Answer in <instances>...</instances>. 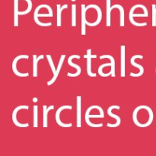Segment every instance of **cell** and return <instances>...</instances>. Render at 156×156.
Segmentation results:
<instances>
[{
    "mask_svg": "<svg viewBox=\"0 0 156 156\" xmlns=\"http://www.w3.org/2000/svg\"><path fill=\"white\" fill-rule=\"evenodd\" d=\"M38 101V98H33V102H34V103H37V102Z\"/></svg>",
    "mask_w": 156,
    "mask_h": 156,
    "instance_id": "4316f807",
    "label": "cell"
},
{
    "mask_svg": "<svg viewBox=\"0 0 156 156\" xmlns=\"http://www.w3.org/2000/svg\"><path fill=\"white\" fill-rule=\"evenodd\" d=\"M111 0H107V26L111 27Z\"/></svg>",
    "mask_w": 156,
    "mask_h": 156,
    "instance_id": "d6986e66",
    "label": "cell"
},
{
    "mask_svg": "<svg viewBox=\"0 0 156 156\" xmlns=\"http://www.w3.org/2000/svg\"><path fill=\"white\" fill-rule=\"evenodd\" d=\"M86 9L85 5H82V35L86 34Z\"/></svg>",
    "mask_w": 156,
    "mask_h": 156,
    "instance_id": "30bf717a",
    "label": "cell"
},
{
    "mask_svg": "<svg viewBox=\"0 0 156 156\" xmlns=\"http://www.w3.org/2000/svg\"><path fill=\"white\" fill-rule=\"evenodd\" d=\"M118 9L120 10V27H123L124 26V9H123V6L120 5H114L111 7V9Z\"/></svg>",
    "mask_w": 156,
    "mask_h": 156,
    "instance_id": "e0dca14e",
    "label": "cell"
},
{
    "mask_svg": "<svg viewBox=\"0 0 156 156\" xmlns=\"http://www.w3.org/2000/svg\"><path fill=\"white\" fill-rule=\"evenodd\" d=\"M47 60H48V62H49V65L50 66V68H51V69H52V72H53V75H54L55 73H56V69L55 68L54 63H53V59H52V56H50V55L47 54Z\"/></svg>",
    "mask_w": 156,
    "mask_h": 156,
    "instance_id": "603a6c76",
    "label": "cell"
},
{
    "mask_svg": "<svg viewBox=\"0 0 156 156\" xmlns=\"http://www.w3.org/2000/svg\"><path fill=\"white\" fill-rule=\"evenodd\" d=\"M22 109H25V110H28L29 109V107L27 106V105H21V106H18L14 110L13 113H12V121L13 123H15V126H18V127H27L29 126V123H21L18 121L17 120V113L20 111V110H22Z\"/></svg>",
    "mask_w": 156,
    "mask_h": 156,
    "instance_id": "5b68a950",
    "label": "cell"
},
{
    "mask_svg": "<svg viewBox=\"0 0 156 156\" xmlns=\"http://www.w3.org/2000/svg\"><path fill=\"white\" fill-rule=\"evenodd\" d=\"M105 58H108V59H109L110 60H111V63H112V65H111V73H112V74H111V76L112 77H115L116 76V74H115V59H114V58L112 56H111V55H102V56H100V59H105Z\"/></svg>",
    "mask_w": 156,
    "mask_h": 156,
    "instance_id": "2e32d148",
    "label": "cell"
},
{
    "mask_svg": "<svg viewBox=\"0 0 156 156\" xmlns=\"http://www.w3.org/2000/svg\"><path fill=\"white\" fill-rule=\"evenodd\" d=\"M38 17H53V11L50 6L47 5H41L36 8L34 13V19L35 23L40 26L43 27H47V26H51V22L44 23L41 22L39 20Z\"/></svg>",
    "mask_w": 156,
    "mask_h": 156,
    "instance_id": "6da1fadb",
    "label": "cell"
},
{
    "mask_svg": "<svg viewBox=\"0 0 156 156\" xmlns=\"http://www.w3.org/2000/svg\"><path fill=\"white\" fill-rule=\"evenodd\" d=\"M90 8H94V9H95L96 10H97L98 19L96 20L94 22H91V23L88 22V21H86V24L88 26H91V27H94V26H97L100 24L101 21V19H102V12H101V10L100 7L98 5H88L86 8H85V9H86V11H87L88 9H90Z\"/></svg>",
    "mask_w": 156,
    "mask_h": 156,
    "instance_id": "ba28073f",
    "label": "cell"
},
{
    "mask_svg": "<svg viewBox=\"0 0 156 156\" xmlns=\"http://www.w3.org/2000/svg\"><path fill=\"white\" fill-rule=\"evenodd\" d=\"M155 73H156V69H155Z\"/></svg>",
    "mask_w": 156,
    "mask_h": 156,
    "instance_id": "f1b7e54d",
    "label": "cell"
},
{
    "mask_svg": "<svg viewBox=\"0 0 156 156\" xmlns=\"http://www.w3.org/2000/svg\"><path fill=\"white\" fill-rule=\"evenodd\" d=\"M138 58L140 59H143V55H135V56H132V58H131L130 59V63L132 64V66L136 67V68H138L139 69H140V73H137V74H135V73H130L129 76H132V77H140V76H143V73H144V68H143V66L140 65V64L136 63V62H135L136 59H138Z\"/></svg>",
    "mask_w": 156,
    "mask_h": 156,
    "instance_id": "277c9868",
    "label": "cell"
},
{
    "mask_svg": "<svg viewBox=\"0 0 156 156\" xmlns=\"http://www.w3.org/2000/svg\"><path fill=\"white\" fill-rule=\"evenodd\" d=\"M38 126V107L37 105L34 106V127Z\"/></svg>",
    "mask_w": 156,
    "mask_h": 156,
    "instance_id": "44dd1931",
    "label": "cell"
},
{
    "mask_svg": "<svg viewBox=\"0 0 156 156\" xmlns=\"http://www.w3.org/2000/svg\"><path fill=\"white\" fill-rule=\"evenodd\" d=\"M113 109L120 110V107L118 106V105H113V106H111L108 109V116H110V117H113V118H114L116 120H117V123H114V124H111V123H108V124H107V126H108V127H117V126H120V123H121V119H120V117H119V116L116 115V114H112V112H111Z\"/></svg>",
    "mask_w": 156,
    "mask_h": 156,
    "instance_id": "8992f818",
    "label": "cell"
},
{
    "mask_svg": "<svg viewBox=\"0 0 156 156\" xmlns=\"http://www.w3.org/2000/svg\"><path fill=\"white\" fill-rule=\"evenodd\" d=\"M129 21H130L132 24H133V25L135 26H138V27H143V26L147 25V22H143V23L136 22V21L133 19V16H129Z\"/></svg>",
    "mask_w": 156,
    "mask_h": 156,
    "instance_id": "cb8c5ba5",
    "label": "cell"
},
{
    "mask_svg": "<svg viewBox=\"0 0 156 156\" xmlns=\"http://www.w3.org/2000/svg\"><path fill=\"white\" fill-rule=\"evenodd\" d=\"M54 109V106L53 105H51L48 108L47 106L46 105H44L43 106V122H44V127H47V114H48L49 111L50 110H53Z\"/></svg>",
    "mask_w": 156,
    "mask_h": 156,
    "instance_id": "5bb4252c",
    "label": "cell"
},
{
    "mask_svg": "<svg viewBox=\"0 0 156 156\" xmlns=\"http://www.w3.org/2000/svg\"><path fill=\"white\" fill-rule=\"evenodd\" d=\"M87 73L90 77H96V73L91 72V58H87Z\"/></svg>",
    "mask_w": 156,
    "mask_h": 156,
    "instance_id": "ffe728a7",
    "label": "cell"
},
{
    "mask_svg": "<svg viewBox=\"0 0 156 156\" xmlns=\"http://www.w3.org/2000/svg\"><path fill=\"white\" fill-rule=\"evenodd\" d=\"M21 59H29V56L27 55H20V56H16V57L14 59V60L12 61V71L14 72L16 76H18V77H27L29 76V73H21L18 69H17V67H16V64L18 62V61Z\"/></svg>",
    "mask_w": 156,
    "mask_h": 156,
    "instance_id": "3957f363",
    "label": "cell"
},
{
    "mask_svg": "<svg viewBox=\"0 0 156 156\" xmlns=\"http://www.w3.org/2000/svg\"><path fill=\"white\" fill-rule=\"evenodd\" d=\"M73 1H75V0H73Z\"/></svg>",
    "mask_w": 156,
    "mask_h": 156,
    "instance_id": "83f0119b",
    "label": "cell"
},
{
    "mask_svg": "<svg viewBox=\"0 0 156 156\" xmlns=\"http://www.w3.org/2000/svg\"><path fill=\"white\" fill-rule=\"evenodd\" d=\"M81 96L78 95L76 99H77V127L80 128L82 126V124H81V119H82V109H81Z\"/></svg>",
    "mask_w": 156,
    "mask_h": 156,
    "instance_id": "7c38bea8",
    "label": "cell"
},
{
    "mask_svg": "<svg viewBox=\"0 0 156 156\" xmlns=\"http://www.w3.org/2000/svg\"><path fill=\"white\" fill-rule=\"evenodd\" d=\"M68 109V110H72L73 109V107L70 106V105H64V106L60 107V108H58V110L56 111V115H55V118H56V123L59 126H60L61 127H71L73 126V123H64L61 121L60 120V114L63 110Z\"/></svg>",
    "mask_w": 156,
    "mask_h": 156,
    "instance_id": "7a4b0ae2",
    "label": "cell"
},
{
    "mask_svg": "<svg viewBox=\"0 0 156 156\" xmlns=\"http://www.w3.org/2000/svg\"><path fill=\"white\" fill-rule=\"evenodd\" d=\"M44 55H41V56L37 57V55H33V76L34 77H37V64L41 59H44Z\"/></svg>",
    "mask_w": 156,
    "mask_h": 156,
    "instance_id": "8fae6325",
    "label": "cell"
},
{
    "mask_svg": "<svg viewBox=\"0 0 156 156\" xmlns=\"http://www.w3.org/2000/svg\"><path fill=\"white\" fill-rule=\"evenodd\" d=\"M72 26L76 27V5H72Z\"/></svg>",
    "mask_w": 156,
    "mask_h": 156,
    "instance_id": "7402d4cb",
    "label": "cell"
},
{
    "mask_svg": "<svg viewBox=\"0 0 156 156\" xmlns=\"http://www.w3.org/2000/svg\"><path fill=\"white\" fill-rule=\"evenodd\" d=\"M84 58L87 59V58H91V59H95L97 58V55H92L91 54V50L88 49L87 50V55H84Z\"/></svg>",
    "mask_w": 156,
    "mask_h": 156,
    "instance_id": "484cf974",
    "label": "cell"
},
{
    "mask_svg": "<svg viewBox=\"0 0 156 156\" xmlns=\"http://www.w3.org/2000/svg\"><path fill=\"white\" fill-rule=\"evenodd\" d=\"M125 46L122 45L120 47V54H121V77H125V57H126V53H125Z\"/></svg>",
    "mask_w": 156,
    "mask_h": 156,
    "instance_id": "4fadbf2b",
    "label": "cell"
},
{
    "mask_svg": "<svg viewBox=\"0 0 156 156\" xmlns=\"http://www.w3.org/2000/svg\"><path fill=\"white\" fill-rule=\"evenodd\" d=\"M65 58H66V55L65 54H63V55H62V56H61L60 59H59V64H58V67H57V69H56V73L53 75V79H52L51 80L49 81V82H47V85H51L52 84L54 83L55 81L56 80V79H57L58 76H59V72H60V70H61V68H62V64H63V62H64V59H65Z\"/></svg>",
    "mask_w": 156,
    "mask_h": 156,
    "instance_id": "9c48e42d",
    "label": "cell"
},
{
    "mask_svg": "<svg viewBox=\"0 0 156 156\" xmlns=\"http://www.w3.org/2000/svg\"><path fill=\"white\" fill-rule=\"evenodd\" d=\"M152 24L153 27L156 26V5H152Z\"/></svg>",
    "mask_w": 156,
    "mask_h": 156,
    "instance_id": "d4e9b609",
    "label": "cell"
},
{
    "mask_svg": "<svg viewBox=\"0 0 156 156\" xmlns=\"http://www.w3.org/2000/svg\"><path fill=\"white\" fill-rule=\"evenodd\" d=\"M68 8V5H64L61 7L60 5H57V26L61 27L62 25V12L64 9Z\"/></svg>",
    "mask_w": 156,
    "mask_h": 156,
    "instance_id": "9a60e30c",
    "label": "cell"
},
{
    "mask_svg": "<svg viewBox=\"0 0 156 156\" xmlns=\"http://www.w3.org/2000/svg\"><path fill=\"white\" fill-rule=\"evenodd\" d=\"M18 15H19V11H18V0H15V11H14V25L15 27L18 26Z\"/></svg>",
    "mask_w": 156,
    "mask_h": 156,
    "instance_id": "ac0fdd59",
    "label": "cell"
},
{
    "mask_svg": "<svg viewBox=\"0 0 156 156\" xmlns=\"http://www.w3.org/2000/svg\"><path fill=\"white\" fill-rule=\"evenodd\" d=\"M74 58H76V59H80V56H79V55H73V56L69 57L68 59L69 65L70 66L73 67V68L76 69V73H75V74H71L70 73H67V76H68L69 77H77V76H79V75L81 74V72H82L81 67L79 66V65H77V64L76 63H73V62H72V59H74Z\"/></svg>",
    "mask_w": 156,
    "mask_h": 156,
    "instance_id": "52a82bcc",
    "label": "cell"
}]
</instances>
